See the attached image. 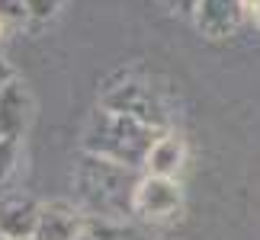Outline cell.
Instances as JSON below:
<instances>
[{"instance_id":"7","label":"cell","mask_w":260,"mask_h":240,"mask_svg":"<svg viewBox=\"0 0 260 240\" xmlns=\"http://www.w3.org/2000/svg\"><path fill=\"white\" fill-rule=\"evenodd\" d=\"M189 19L206 38H228L244 23V7L241 0H196Z\"/></svg>"},{"instance_id":"2","label":"cell","mask_w":260,"mask_h":240,"mask_svg":"<svg viewBox=\"0 0 260 240\" xmlns=\"http://www.w3.org/2000/svg\"><path fill=\"white\" fill-rule=\"evenodd\" d=\"M157 135H161L157 128L138 122L132 115L113 112V109H106V106H96L93 112H90V118L84 122L81 147H84V154L106 157V160H113V164L142 170L145 154H148V147L154 144Z\"/></svg>"},{"instance_id":"17","label":"cell","mask_w":260,"mask_h":240,"mask_svg":"<svg viewBox=\"0 0 260 240\" xmlns=\"http://www.w3.org/2000/svg\"><path fill=\"white\" fill-rule=\"evenodd\" d=\"M77 240H90V234H81V237H77Z\"/></svg>"},{"instance_id":"8","label":"cell","mask_w":260,"mask_h":240,"mask_svg":"<svg viewBox=\"0 0 260 240\" xmlns=\"http://www.w3.org/2000/svg\"><path fill=\"white\" fill-rule=\"evenodd\" d=\"M186 164V144L177 132H161L154 138V144L148 147L145 154V164H142V173L148 176H164V179H177L180 170Z\"/></svg>"},{"instance_id":"19","label":"cell","mask_w":260,"mask_h":240,"mask_svg":"<svg viewBox=\"0 0 260 240\" xmlns=\"http://www.w3.org/2000/svg\"><path fill=\"white\" fill-rule=\"evenodd\" d=\"M0 32H4V23H0Z\"/></svg>"},{"instance_id":"4","label":"cell","mask_w":260,"mask_h":240,"mask_svg":"<svg viewBox=\"0 0 260 240\" xmlns=\"http://www.w3.org/2000/svg\"><path fill=\"white\" fill-rule=\"evenodd\" d=\"M180 212H183V189L177 179L142 173L132 195V215L142 221H174Z\"/></svg>"},{"instance_id":"15","label":"cell","mask_w":260,"mask_h":240,"mask_svg":"<svg viewBox=\"0 0 260 240\" xmlns=\"http://www.w3.org/2000/svg\"><path fill=\"white\" fill-rule=\"evenodd\" d=\"M244 19H247L251 26L260 29V0H254V4H247V7H244Z\"/></svg>"},{"instance_id":"16","label":"cell","mask_w":260,"mask_h":240,"mask_svg":"<svg viewBox=\"0 0 260 240\" xmlns=\"http://www.w3.org/2000/svg\"><path fill=\"white\" fill-rule=\"evenodd\" d=\"M10 77H16V74H13V67H10V64L4 61V58H0V87H4Z\"/></svg>"},{"instance_id":"5","label":"cell","mask_w":260,"mask_h":240,"mask_svg":"<svg viewBox=\"0 0 260 240\" xmlns=\"http://www.w3.org/2000/svg\"><path fill=\"white\" fill-rule=\"evenodd\" d=\"M36 115V99L29 93V87L19 77H10L0 87V138H13L19 141Z\"/></svg>"},{"instance_id":"9","label":"cell","mask_w":260,"mask_h":240,"mask_svg":"<svg viewBox=\"0 0 260 240\" xmlns=\"http://www.w3.org/2000/svg\"><path fill=\"white\" fill-rule=\"evenodd\" d=\"M39 202L29 195H0V234L7 240H26L36 231Z\"/></svg>"},{"instance_id":"21","label":"cell","mask_w":260,"mask_h":240,"mask_svg":"<svg viewBox=\"0 0 260 240\" xmlns=\"http://www.w3.org/2000/svg\"><path fill=\"white\" fill-rule=\"evenodd\" d=\"M26 240H36V237H26Z\"/></svg>"},{"instance_id":"3","label":"cell","mask_w":260,"mask_h":240,"mask_svg":"<svg viewBox=\"0 0 260 240\" xmlns=\"http://www.w3.org/2000/svg\"><path fill=\"white\" fill-rule=\"evenodd\" d=\"M100 106L113 109V112H125V115L138 118V122L157 128V132L171 128V112H167L161 93L142 77H125L122 84L109 87L103 99H100Z\"/></svg>"},{"instance_id":"13","label":"cell","mask_w":260,"mask_h":240,"mask_svg":"<svg viewBox=\"0 0 260 240\" xmlns=\"http://www.w3.org/2000/svg\"><path fill=\"white\" fill-rule=\"evenodd\" d=\"M26 7L23 0H0V23H23Z\"/></svg>"},{"instance_id":"6","label":"cell","mask_w":260,"mask_h":240,"mask_svg":"<svg viewBox=\"0 0 260 240\" xmlns=\"http://www.w3.org/2000/svg\"><path fill=\"white\" fill-rule=\"evenodd\" d=\"M87 234V218L74 202L55 198V202H39V218H36V240H77Z\"/></svg>"},{"instance_id":"12","label":"cell","mask_w":260,"mask_h":240,"mask_svg":"<svg viewBox=\"0 0 260 240\" xmlns=\"http://www.w3.org/2000/svg\"><path fill=\"white\" fill-rule=\"evenodd\" d=\"M64 0H23L26 7V19H52L61 10Z\"/></svg>"},{"instance_id":"20","label":"cell","mask_w":260,"mask_h":240,"mask_svg":"<svg viewBox=\"0 0 260 240\" xmlns=\"http://www.w3.org/2000/svg\"><path fill=\"white\" fill-rule=\"evenodd\" d=\"M0 240H7V237H4V234H0Z\"/></svg>"},{"instance_id":"10","label":"cell","mask_w":260,"mask_h":240,"mask_svg":"<svg viewBox=\"0 0 260 240\" xmlns=\"http://www.w3.org/2000/svg\"><path fill=\"white\" fill-rule=\"evenodd\" d=\"M90 240H151L145 231L125 224V221H87Z\"/></svg>"},{"instance_id":"14","label":"cell","mask_w":260,"mask_h":240,"mask_svg":"<svg viewBox=\"0 0 260 240\" xmlns=\"http://www.w3.org/2000/svg\"><path fill=\"white\" fill-rule=\"evenodd\" d=\"M161 4L171 10V13H177V16H189L193 7H196V0H161Z\"/></svg>"},{"instance_id":"18","label":"cell","mask_w":260,"mask_h":240,"mask_svg":"<svg viewBox=\"0 0 260 240\" xmlns=\"http://www.w3.org/2000/svg\"><path fill=\"white\" fill-rule=\"evenodd\" d=\"M247 4H254V0H241V7H247Z\"/></svg>"},{"instance_id":"1","label":"cell","mask_w":260,"mask_h":240,"mask_svg":"<svg viewBox=\"0 0 260 240\" xmlns=\"http://www.w3.org/2000/svg\"><path fill=\"white\" fill-rule=\"evenodd\" d=\"M142 170L113 164L106 157L81 154L74 164V205L87 221H125Z\"/></svg>"},{"instance_id":"11","label":"cell","mask_w":260,"mask_h":240,"mask_svg":"<svg viewBox=\"0 0 260 240\" xmlns=\"http://www.w3.org/2000/svg\"><path fill=\"white\" fill-rule=\"evenodd\" d=\"M16 164H19V141L0 138V186L16 173Z\"/></svg>"}]
</instances>
